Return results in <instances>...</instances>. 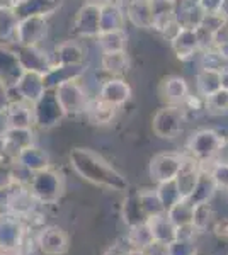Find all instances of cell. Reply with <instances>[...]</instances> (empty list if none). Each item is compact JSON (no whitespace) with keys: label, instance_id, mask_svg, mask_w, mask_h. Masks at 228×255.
<instances>
[{"label":"cell","instance_id":"1","mask_svg":"<svg viewBox=\"0 0 228 255\" xmlns=\"http://www.w3.org/2000/svg\"><path fill=\"white\" fill-rule=\"evenodd\" d=\"M70 165L82 179L94 186L116 192H126L130 187L126 177L90 148H73L70 151Z\"/></svg>","mask_w":228,"mask_h":255},{"label":"cell","instance_id":"2","mask_svg":"<svg viewBox=\"0 0 228 255\" xmlns=\"http://www.w3.org/2000/svg\"><path fill=\"white\" fill-rule=\"evenodd\" d=\"M27 187L38 203L55 204L63 194V179L58 172L48 167L44 170L32 174V179Z\"/></svg>","mask_w":228,"mask_h":255},{"label":"cell","instance_id":"3","mask_svg":"<svg viewBox=\"0 0 228 255\" xmlns=\"http://www.w3.org/2000/svg\"><path fill=\"white\" fill-rule=\"evenodd\" d=\"M225 146L223 136L215 129H200L191 136L189 139V153L198 162H208L213 160Z\"/></svg>","mask_w":228,"mask_h":255},{"label":"cell","instance_id":"4","mask_svg":"<svg viewBox=\"0 0 228 255\" xmlns=\"http://www.w3.org/2000/svg\"><path fill=\"white\" fill-rule=\"evenodd\" d=\"M186 118V109L182 106L167 104L165 108L159 109L153 116L152 129L159 138L171 139L176 138L182 131V123Z\"/></svg>","mask_w":228,"mask_h":255},{"label":"cell","instance_id":"5","mask_svg":"<svg viewBox=\"0 0 228 255\" xmlns=\"http://www.w3.org/2000/svg\"><path fill=\"white\" fill-rule=\"evenodd\" d=\"M65 113L56 99L55 89H46L32 104V119L39 128H53L63 119Z\"/></svg>","mask_w":228,"mask_h":255},{"label":"cell","instance_id":"6","mask_svg":"<svg viewBox=\"0 0 228 255\" xmlns=\"http://www.w3.org/2000/svg\"><path fill=\"white\" fill-rule=\"evenodd\" d=\"M56 99L60 102L61 109L65 114H78L85 113L87 106H89V96L77 80H70L65 84H60L55 87Z\"/></svg>","mask_w":228,"mask_h":255},{"label":"cell","instance_id":"7","mask_svg":"<svg viewBox=\"0 0 228 255\" xmlns=\"http://www.w3.org/2000/svg\"><path fill=\"white\" fill-rule=\"evenodd\" d=\"M24 225L19 216L12 213H2L0 215V252L12 254L17 252L22 245Z\"/></svg>","mask_w":228,"mask_h":255},{"label":"cell","instance_id":"8","mask_svg":"<svg viewBox=\"0 0 228 255\" xmlns=\"http://www.w3.org/2000/svg\"><path fill=\"white\" fill-rule=\"evenodd\" d=\"M46 19L43 15H31V17L19 19L15 29V41L20 46H36L46 36Z\"/></svg>","mask_w":228,"mask_h":255},{"label":"cell","instance_id":"9","mask_svg":"<svg viewBox=\"0 0 228 255\" xmlns=\"http://www.w3.org/2000/svg\"><path fill=\"white\" fill-rule=\"evenodd\" d=\"M182 163V155L179 153H159L152 158L150 162V177L152 180H155L157 184L167 182V180H174L181 168Z\"/></svg>","mask_w":228,"mask_h":255},{"label":"cell","instance_id":"10","mask_svg":"<svg viewBox=\"0 0 228 255\" xmlns=\"http://www.w3.org/2000/svg\"><path fill=\"white\" fill-rule=\"evenodd\" d=\"M75 31L85 38H97L101 34V5L87 2L80 10L77 12Z\"/></svg>","mask_w":228,"mask_h":255},{"label":"cell","instance_id":"11","mask_svg":"<svg viewBox=\"0 0 228 255\" xmlns=\"http://www.w3.org/2000/svg\"><path fill=\"white\" fill-rule=\"evenodd\" d=\"M38 247L44 255H65L68 250V235L58 226H46L38 235Z\"/></svg>","mask_w":228,"mask_h":255},{"label":"cell","instance_id":"12","mask_svg":"<svg viewBox=\"0 0 228 255\" xmlns=\"http://www.w3.org/2000/svg\"><path fill=\"white\" fill-rule=\"evenodd\" d=\"M201 163L198 162L196 158L189 157H182V163H181V168L176 175V186L179 189V194L182 199H188L191 196V192L194 191V186H196L198 179H200V174H201Z\"/></svg>","mask_w":228,"mask_h":255},{"label":"cell","instance_id":"13","mask_svg":"<svg viewBox=\"0 0 228 255\" xmlns=\"http://www.w3.org/2000/svg\"><path fill=\"white\" fill-rule=\"evenodd\" d=\"M17 60L24 72H36L41 75H44L53 67V61L36 46H20Z\"/></svg>","mask_w":228,"mask_h":255},{"label":"cell","instance_id":"14","mask_svg":"<svg viewBox=\"0 0 228 255\" xmlns=\"http://www.w3.org/2000/svg\"><path fill=\"white\" fill-rule=\"evenodd\" d=\"M3 138V151L5 158L14 160L24 148L32 145V131L29 129H19V128H7L2 133Z\"/></svg>","mask_w":228,"mask_h":255},{"label":"cell","instance_id":"15","mask_svg":"<svg viewBox=\"0 0 228 255\" xmlns=\"http://www.w3.org/2000/svg\"><path fill=\"white\" fill-rule=\"evenodd\" d=\"M14 89L17 90L20 99L29 102V104H34L46 90L43 84V75L36 72H22V75L17 80V84L14 85Z\"/></svg>","mask_w":228,"mask_h":255},{"label":"cell","instance_id":"16","mask_svg":"<svg viewBox=\"0 0 228 255\" xmlns=\"http://www.w3.org/2000/svg\"><path fill=\"white\" fill-rule=\"evenodd\" d=\"M160 94L167 101V104L172 106H182L186 102V99L191 96L188 82L179 75L165 77L160 85Z\"/></svg>","mask_w":228,"mask_h":255},{"label":"cell","instance_id":"17","mask_svg":"<svg viewBox=\"0 0 228 255\" xmlns=\"http://www.w3.org/2000/svg\"><path fill=\"white\" fill-rule=\"evenodd\" d=\"M84 65H53L43 75L44 89H55L60 84L78 80L84 73Z\"/></svg>","mask_w":228,"mask_h":255},{"label":"cell","instance_id":"18","mask_svg":"<svg viewBox=\"0 0 228 255\" xmlns=\"http://www.w3.org/2000/svg\"><path fill=\"white\" fill-rule=\"evenodd\" d=\"M130 97L131 87L126 84V80L118 79V77L106 80L101 87V92H99V99H102L104 102H109V104L116 106V108L126 104L130 101Z\"/></svg>","mask_w":228,"mask_h":255},{"label":"cell","instance_id":"19","mask_svg":"<svg viewBox=\"0 0 228 255\" xmlns=\"http://www.w3.org/2000/svg\"><path fill=\"white\" fill-rule=\"evenodd\" d=\"M61 0H17L14 5H10L14 9L15 15L19 19L31 17V15H43L46 17L48 14L55 12L60 7Z\"/></svg>","mask_w":228,"mask_h":255},{"label":"cell","instance_id":"20","mask_svg":"<svg viewBox=\"0 0 228 255\" xmlns=\"http://www.w3.org/2000/svg\"><path fill=\"white\" fill-rule=\"evenodd\" d=\"M174 51L181 60H188L194 56L200 49V39H198L196 27H181L177 36L171 41Z\"/></svg>","mask_w":228,"mask_h":255},{"label":"cell","instance_id":"21","mask_svg":"<svg viewBox=\"0 0 228 255\" xmlns=\"http://www.w3.org/2000/svg\"><path fill=\"white\" fill-rule=\"evenodd\" d=\"M24 70L20 68L17 55L10 53L9 49L0 46V80L7 87H14L20 79Z\"/></svg>","mask_w":228,"mask_h":255},{"label":"cell","instance_id":"22","mask_svg":"<svg viewBox=\"0 0 228 255\" xmlns=\"http://www.w3.org/2000/svg\"><path fill=\"white\" fill-rule=\"evenodd\" d=\"M124 15L136 27L153 29V14L148 0H128Z\"/></svg>","mask_w":228,"mask_h":255},{"label":"cell","instance_id":"23","mask_svg":"<svg viewBox=\"0 0 228 255\" xmlns=\"http://www.w3.org/2000/svg\"><path fill=\"white\" fill-rule=\"evenodd\" d=\"M7 128H19V129H29L34 123L32 119V108L26 101H14L7 106Z\"/></svg>","mask_w":228,"mask_h":255},{"label":"cell","instance_id":"24","mask_svg":"<svg viewBox=\"0 0 228 255\" xmlns=\"http://www.w3.org/2000/svg\"><path fill=\"white\" fill-rule=\"evenodd\" d=\"M147 226L150 230L152 237L159 244H171L172 240H176V226L172 225V221L169 220L167 213H160V215L150 216L147 220Z\"/></svg>","mask_w":228,"mask_h":255},{"label":"cell","instance_id":"25","mask_svg":"<svg viewBox=\"0 0 228 255\" xmlns=\"http://www.w3.org/2000/svg\"><path fill=\"white\" fill-rule=\"evenodd\" d=\"M124 22H126V15L119 2L113 0L101 5V32L123 31Z\"/></svg>","mask_w":228,"mask_h":255},{"label":"cell","instance_id":"26","mask_svg":"<svg viewBox=\"0 0 228 255\" xmlns=\"http://www.w3.org/2000/svg\"><path fill=\"white\" fill-rule=\"evenodd\" d=\"M14 160L19 162L22 167H26L29 172H32V174H36V172H39V170H44V168L49 167L48 153L34 145H29L27 148H24Z\"/></svg>","mask_w":228,"mask_h":255},{"label":"cell","instance_id":"27","mask_svg":"<svg viewBox=\"0 0 228 255\" xmlns=\"http://www.w3.org/2000/svg\"><path fill=\"white\" fill-rule=\"evenodd\" d=\"M217 191H218V186H217V182H215L213 177H211L210 172L201 170L200 179H198L196 186H194V191L191 192L188 201L193 204V206L201 204V203H210V201L213 199V196L217 194Z\"/></svg>","mask_w":228,"mask_h":255},{"label":"cell","instance_id":"28","mask_svg":"<svg viewBox=\"0 0 228 255\" xmlns=\"http://www.w3.org/2000/svg\"><path fill=\"white\" fill-rule=\"evenodd\" d=\"M222 89V79H220V70L215 68H201L196 77V90L198 96L206 99L211 94Z\"/></svg>","mask_w":228,"mask_h":255},{"label":"cell","instance_id":"29","mask_svg":"<svg viewBox=\"0 0 228 255\" xmlns=\"http://www.w3.org/2000/svg\"><path fill=\"white\" fill-rule=\"evenodd\" d=\"M123 221L126 223V226H136L142 225L147 221L142 206H140V199H138V192H128V196L123 201Z\"/></svg>","mask_w":228,"mask_h":255},{"label":"cell","instance_id":"30","mask_svg":"<svg viewBox=\"0 0 228 255\" xmlns=\"http://www.w3.org/2000/svg\"><path fill=\"white\" fill-rule=\"evenodd\" d=\"M116 106L109 104V102H104L102 99H94V101H89V106H87L85 113L89 114V119L94 123V125H107L111 123L116 116Z\"/></svg>","mask_w":228,"mask_h":255},{"label":"cell","instance_id":"31","mask_svg":"<svg viewBox=\"0 0 228 255\" xmlns=\"http://www.w3.org/2000/svg\"><path fill=\"white\" fill-rule=\"evenodd\" d=\"M55 53L56 60L53 65H84V48L75 41L61 43Z\"/></svg>","mask_w":228,"mask_h":255},{"label":"cell","instance_id":"32","mask_svg":"<svg viewBox=\"0 0 228 255\" xmlns=\"http://www.w3.org/2000/svg\"><path fill=\"white\" fill-rule=\"evenodd\" d=\"M19 17L15 15L10 5L0 7V44L15 41V29H17Z\"/></svg>","mask_w":228,"mask_h":255},{"label":"cell","instance_id":"33","mask_svg":"<svg viewBox=\"0 0 228 255\" xmlns=\"http://www.w3.org/2000/svg\"><path fill=\"white\" fill-rule=\"evenodd\" d=\"M101 65L107 73H111L113 77H118L126 72L128 67H130V61H128L126 51H109L102 53Z\"/></svg>","mask_w":228,"mask_h":255},{"label":"cell","instance_id":"34","mask_svg":"<svg viewBox=\"0 0 228 255\" xmlns=\"http://www.w3.org/2000/svg\"><path fill=\"white\" fill-rule=\"evenodd\" d=\"M193 209H194V206L188 199H181L179 203H176L171 209H169L167 216L176 228L186 226V225H193Z\"/></svg>","mask_w":228,"mask_h":255},{"label":"cell","instance_id":"35","mask_svg":"<svg viewBox=\"0 0 228 255\" xmlns=\"http://www.w3.org/2000/svg\"><path fill=\"white\" fill-rule=\"evenodd\" d=\"M99 46H101L102 53L109 51H126V34L124 31H109L101 32L97 36Z\"/></svg>","mask_w":228,"mask_h":255},{"label":"cell","instance_id":"36","mask_svg":"<svg viewBox=\"0 0 228 255\" xmlns=\"http://www.w3.org/2000/svg\"><path fill=\"white\" fill-rule=\"evenodd\" d=\"M157 191V196L160 199V204L164 208V211L167 213L174 204L179 203L182 199L181 194H179V189L176 186V180H167V182H160L159 186L155 187Z\"/></svg>","mask_w":228,"mask_h":255},{"label":"cell","instance_id":"37","mask_svg":"<svg viewBox=\"0 0 228 255\" xmlns=\"http://www.w3.org/2000/svg\"><path fill=\"white\" fill-rule=\"evenodd\" d=\"M136 192H138L140 206H142L147 220L150 216L165 213L164 208H162V204H160V199H159V196H157L155 189H142V191H136Z\"/></svg>","mask_w":228,"mask_h":255},{"label":"cell","instance_id":"38","mask_svg":"<svg viewBox=\"0 0 228 255\" xmlns=\"http://www.w3.org/2000/svg\"><path fill=\"white\" fill-rule=\"evenodd\" d=\"M153 242L155 240H153L150 230H148L147 221L142 225L130 226V232H128V244L131 245V249L143 250V249H147L148 245H152Z\"/></svg>","mask_w":228,"mask_h":255},{"label":"cell","instance_id":"39","mask_svg":"<svg viewBox=\"0 0 228 255\" xmlns=\"http://www.w3.org/2000/svg\"><path fill=\"white\" fill-rule=\"evenodd\" d=\"M213 218H215V211L210 203H201L194 206L193 226L196 228V232H205V230L213 223Z\"/></svg>","mask_w":228,"mask_h":255},{"label":"cell","instance_id":"40","mask_svg":"<svg viewBox=\"0 0 228 255\" xmlns=\"http://www.w3.org/2000/svg\"><path fill=\"white\" fill-rule=\"evenodd\" d=\"M205 106L210 113L215 114H227L228 113V90L220 89L210 97L205 99Z\"/></svg>","mask_w":228,"mask_h":255},{"label":"cell","instance_id":"41","mask_svg":"<svg viewBox=\"0 0 228 255\" xmlns=\"http://www.w3.org/2000/svg\"><path fill=\"white\" fill-rule=\"evenodd\" d=\"M198 247L194 240H182L176 238L171 244H167V255H196Z\"/></svg>","mask_w":228,"mask_h":255},{"label":"cell","instance_id":"42","mask_svg":"<svg viewBox=\"0 0 228 255\" xmlns=\"http://www.w3.org/2000/svg\"><path fill=\"white\" fill-rule=\"evenodd\" d=\"M211 177L215 179L218 189H227L228 191V162H217L210 170Z\"/></svg>","mask_w":228,"mask_h":255},{"label":"cell","instance_id":"43","mask_svg":"<svg viewBox=\"0 0 228 255\" xmlns=\"http://www.w3.org/2000/svg\"><path fill=\"white\" fill-rule=\"evenodd\" d=\"M203 12H220L223 5V0H198Z\"/></svg>","mask_w":228,"mask_h":255},{"label":"cell","instance_id":"44","mask_svg":"<svg viewBox=\"0 0 228 255\" xmlns=\"http://www.w3.org/2000/svg\"><path fill=\"white\" fill-rule=\"evenodd\" d=\"M215 233L222 238H228V220L217 221V223H215Z\"/></svg>","mask_w":228,"mask_h":255},{"label":"cell","instance_id":"45","mask_svg":"<svg viewBox=\"0 0 228 255\" xmlns=\"http://www.w3.org/2000/svg\"><path fill=\"white\" fill-rule=\"evenodd\" d=\"M215 49H217V53L220 56H222L223 61H228V38H225L223 41H220V43L215 46Z\"/></svg>","mask_w":228,"mask_h":255},{"label":"cell","instance_id":"46","mask_svg":"<svg viewBox=\"0 0 228 255\" xmlns=\"http://www.w3.org/2000/svg\"><path fill=\"white\" fill-rule=\"evenodd\" d=\"M220 79H222V89L228 90V67H223L220 70Z\"/></svg>","mask_w":228,"mask_h":255},{"label":"cell","instance_id":"47","mask_svg":"<svg viewBox=\"0 0 228 255\" xmlns=\"http://www.w3.org/2000/svg\"><path fill=\"white\" fill-rule=\"evenodd\" d=\"M104 255H128V250H124V249H121V247L114 245V247H111V249L107 250Z\"/></svg>","mask_w":228,"mask_h":255},{"label":"cell","instance_id":"48","mask_svg":"<svg viewBox=\"0 0 228 255\" xmlns=\"http://www.w3.org/2000/svg\"><path fill=\"white\" fill-rule=\"evenodd\" d=\"M2 158H5V151H3V138L0 134V160Z\"/></svg>","mask_w":228,"mask_h":255},{"label":"cell","instance_id":"49","mask_svg":"<svg viewBox=\"0 0 228 255\" xmlns=\"http://www.w3.org/2000/svg\"><path fill=\"white\" fill-rule=\"evenodd\" d=\"M90 3H97V5H104L107 2H113V0H89Z\"/></svg>","mask_w":228,"mask_h":255},{"label":"cell","instance_id":"50","mask_svg":"<svg viewBox=\"0 0 228 255\" xmlns=\"http://www.w3.org/2000/svg\"><path fill=\"white\" fill-rule=\"evenodd\" d=\"M5 94V85L2 84V80H0V96H3Z\"/></svg>","mask_w":228,"mask_h":255},{"label":"cell","instance_id":"51","mask_svg":"<svg viewBox=\"0 0 228 255\" xmlns=\"http://www.w3.org/2000/svg\"><path fill=\"white\" fill-rule=\"evenodd\" d=\"M5 2H10V5H14V3L17 2V0H5Z\"/></svg>","mask_w":228,"mask_h":255},{"label":"cell","instance_id":"52","mask_svg":"<svg viewBox=\"0 0 228 255\" xmlns=\"http://www.w3.org/2000/svg\"><path fill=\"white\" fill-rule=\"evenodd\" d=\"M0 215H2V211H0Z\"/></svg>","mask_w":228,"mask_h":255}]
</instances>
